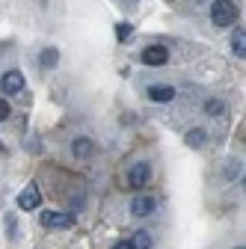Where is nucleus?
<instances>
[{
    "label": "nucleus",
    "instance_id": "20e7f679",
    "mask_svg": "<svg viewBox=\"0 0 246 249\" xmlns=\"http://www.w3.org/2000/svg\"><path fill=\"white\" fill-rule=\"evenodd\" d=\"M148 181H151V166H148L145 160L134 163V166H131V172H128V184L134 187V190H142Z\"/></svg>",
    "mask_w": 246,
    "mask_h": 249
},
{
    "label": "nucleus",
    "instance_id": "f257e3e1",
    "mask_svg": "<svg viewBox=\"0 0 246 249\" xmlns=\"http://www.w3.org/2000/svg\"><path fill=\"white\" fill-rule=\"evenodd\" d=\"M211 18H213L217 27H231L237 21V6L231 0H217V3L211 6Z\"/></svg>",
    "mask_w": 246,
    "mask_h": 249
},
{
    "label": "nucleus",
    "instance_id": "6e6552de",
    "mask_svg": "<svg viewBox=\"0 0 246 249\" xmlns=\"http://www.w3.org/2000/svg\"><path fill=\"white\" fill-rule=\"evenodd\" d=\"M148 98L158 101V104H166V101L175 98V89L166 86V83H155V86H148Z\"/></svg>",
    "mask_w": 246,
    "mask_h": 249
},
{
    "label": "nucleus",
    "instance_id": "a211bd4d",
    "mask_svg": "<svg viewBox=\"0 0 246 249\" xmlns=\"http://www.w3.org/2000/svg\"><path fill=\"white\" fill-rule=\"evenodd\" d=\"M234 249H243V243H240V246H234Z\"/></svg>",
    "mask_w": 246,
    "mask_h": 249
},
{
    "label": "nucleus",
    "instance_id": "f3484780",
    "mask_svg": "<svg viewBox=\"0 0 246 249\" xmlns=\"http://www.w3.org/2000/svg\"><path fill=\"white\" fill-rule=\"evenodd\" d=\"M113 249H134V246H131V240H116Z\"/></svg>",
    "mask_w": 246,
    "mask_h": 249
},
{
    "label": "nucleus",
    "instance_id": "7ed1b4c3",
    "mask_svg": "<svg viewBox=\"0 0 246 249\" xmlns=\"http://www.w3.org/2000/svg\"><path fill=\"white\" fill-rule=\"evenodd\" d=\"M0 92H3V95H21L24 92V74L18 69L6 71L3 77H0Z\"/></svg>",
    "mask_w": 246,
    "mask_h": 249
},
{
    "label": "nucleus",
    "instance_id": "6ab92c4d",
    "mask_svg": "<svg viewBox=\"0 0 246 249\" xmlns=\"http://www.w3.org/2000/svg\"><path fill=\"white\" fill-rule=\"evenodd\" d=\"M199 3H205V0H199Z\"/></svg>",
    "mask_w": 246,
    "mask_h": 249
},
{
    "label": "nucleus",
    "instance_id": "9d476101",
    "mask_svg": "<svg viewBox=\"0 0 246 249\" xmlns=\"http://www.w3.org/2000/svg\"><path fill=\"white\" fill-rule=\"evenodd\" d=\"M231 51L243 59L246 56V33H243V27L240 30H234V36H231Z\"/></svg>",
    "mask_w": 246,
    "mask_h": 249
},
{
    "label": "nucleus",
    "instance_id": "2eb2a0df",
    "mask_svg": "<svg viewBox=\"0 0 246 249\" xmlns=\"http://www.w3.org/2000/svg\"><path fill=\"white\" fill-rule=\"evenodd\" d=\"M131 30H134L131 24H119V27H116V36H119V39H128V36H131Z\"/></svg>",
    "mask_w": 246,
    "mask_h": 249
},
{
    "label": "nucleus",
    "instance_id": "f8f14e48",
    "mask_svg": "<svg viewBox=\"0 0 246 249\" xmlns=\"http://www.w3.org/2000/svg\"><path fill=\"white\" fill-rule=\"evenodd\" d=\"M205 140H208V134H205L202 128L187 131V145H190V148H202V145H205Z\"/></svg>",
    "mask_w": 246,
    "mask_h": 249
},
{
    "label": "nucleus",
    "instance_id": "1a4fd4ad",
    "mask_svg": "<svg viewBox=\"0 0 246 249\" xmlns=\"http://www.w3.org/2000/svg\"><path fill=\"white\" fill-rule=\"evenodd\" d=\"M71 151H74V158H89V154L95 151V142H92L89 137H77L71 142Z\"/></svg>",
    "mask_w": 246,
    "mask_h": 249
},
{
    "label": "nucleus",
    "instance_id": "ddd939ff",
    "mask_svg": "<svg viewBox=\"0 0 246 249\" xmlns=\"http://www.w3.org/2000/svg\"><path fill=\"white\" fill-rule=\"evenodd\" d=\"M131 246L134 249H151V234L148 231H137L134 240H131Z\"/></svg>",
    "mask_w": 246,
    "mask_h": 249
},
{
    "label": "nucleus",
    "instance_id": "f03ea898",
    "mask_svg": "<svg viewBox=\"0 0 246 249\" xmlns=\"http://www.w3.org/2000/svg\"><path fill=\"white\" fill-rule=\"evenodd\" d=\"M42 226L45 229H71L74 216L63 213V211H42Z\"/></svg>",
    "mask_w": 246,
    "mask_h": 249
},
{
    "label": "nucleus",
    "instance_id": "0eeeda50",
    "mask_svg": "<svg viewBox=\"0 0 246 249\" xmlns=\"http://www.w3.org/2000/svg\"><path fill=\"white\" fill-rule=\"evenodd\" d=\"M166 59H169V51L163 45H148L142 51V62H145V66H163Z\"/></svg>",
    "mask_w": 246,
    "mask_h": 249
},
{
    "label": "nucleus",
    "instance_id": "39448f33",
    "mask_svg": "<svg viewBox=\"0 0 246 249\" xmlns=\"http://www.w3.org/2000/svg\"><path fill=\"white\" fill-rule=\"evenodd\" d=\"M42 205V193H39V187L36 184H27L24 190L18 193V208L21 211H36Z\"/></svg>",
    "mask_w": 246,
    "mask_h": 249
},
{
    "label": "nucleus",
    "instance_id": "9b49d317",
    "mask_svg": "<svg viewBox=\"0 0 246 249\" xmlns=\"http://www.w3.org/2000/svg\"><path fill=\"white\" fill-rule=\"evenodd\" d=\"M39 62H42V69H53L56 62H59V51L56 48H45L42 56H39Z\"/></svg>",
    "mask_w": 246,
    "mask_h": 249
},
{
    "label": "nucleus",
    "instance_id": "dca6fc26",
    "mask_svg": "<svg viewBox=\"0 0 246 249\" xmlns=\"http://www.w3.org/2000/svg\"><path fill=\"white\" fill-rule=\"evenodd\" d=\"M9 113H12V110H9V104L3 101V95H0V122H3V119H9Z\"/></svg>",
    "mask_w": 246,
    "mask_h": 249
},
{
    "label": "nucleus",
    "instance_id": "4468645a",
    "mask_svg": "<svg viewBox=\"0 0 246 249\" xmlns=\"http://www.w3.org/2000/svg\"><path fill=\"white\" fill-rule=\"evenodd\" d=\"M223 110H226V107H223V101H213V98H211V101H205V113H208V116H220Z\"/></svg>",
    "mask_w": 246,
    "mask_h": 249
},
{
    "label": "nucleus",
    "instance_id": "423d86ee",
    "mask_svg": "<svg viewBox=\"0 0 246 249\" xmlns=\"http://www.w3.org/2000/svg\"><path fill=\"white\" fill-rule=\"evenodd\" d=\"M155 208H158L155 196H145V193H137V196L131 199V213H134V216H151V213H155Z\"/></svg>",
    "mask_w": 246,
    "mask_h": 249
}]
</instances>
